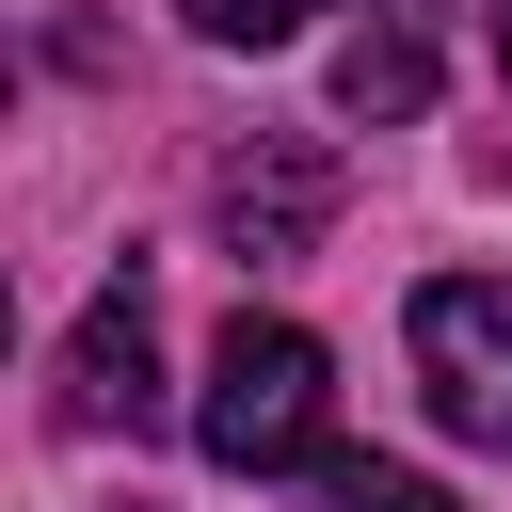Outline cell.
<instances>
[{"label":"cell","mask_w":512,"mask_h":512,"mask_svg":"<svg viewBox=\"0 0 512 512\" xmlns=\"http://www.w3.org/2000/svg\"><path fill=\"white\" fill-rule=\"evenodd\" d=\"M320 432H336V352L304 336V320H224V352H208V400H192V448L224 464V480H288V464H320Z\"/></svg>","instance_id":"obj_1"},{"label":"cell","mask_w":512,"mask_h":512,"mask_svg":"<svg viewBox=\"0 0 512 512\" xmlns=\"http://www.w3.org/2000/svg\"><path fill=\"white\" fill-rule=\"evenodd\" d=\"M416 384L464 448H512V272H432L416 288Z\"/></svg>","instance_id":"obj_2"},{"label":"cell","mask_w":512,"mask_h":512,"mask_svg":"<svg viewBox=\"0 0 512 512\" xmlns=\"http://www.w3.org/2000/svg\"><path fill=\"white\" fill-rule=\"evenodd\" d=\"M208 224L240 240V256H304L320 224H336V160L288 128V144H240L224 176H208Z\"/></svg>","instance_id":"obj_3"},{"label":"cell","mask_w":512,"mask_h":512,"mask_svg":"<svg viewBox=\"0 0 512 512\" xmlns=\"http://www.w3.org/2000/svg\"><path fill=\"white\" fill-rule=\"evenodd\" d=\"M64 416H80V432H144V416H160V336H144V272H128V288H96V320H80V352H64Z\"/></svg>","instance_id":"obj_4"},{"label":"cell","mask_w":512,"mask_h":512,"mask_svg":"<svg viewBox=\"0 0 512 512\" xmlns=\"http://www.w3.org/2000/svg\"><path fill=\"white\" fill-rule=\"evenodd\" d=\"M432 96V48L400 32V16H368L352 48H336V112H416Z\"/></svg>","instance_id":"obj_5"},{"label":"cell","mask_w":512,"mask_h":512,"mask_svg":"<svg viewBox=\"0 0 512 512\" xmlns=\"http://www.w3.org/2000/svg\"><path fill=\"white\" fill-rule=\"evenodd\" d=\"M320 512H448V480H416V464H384V448H336V464H320Z\"/></svg>","instance_id":"obj_6"},{"label":"cell","mask_w":512,"mask_h":512,"mask_svg":"<svg viewBox=\"0 0 512 512\" xmlns=\"http://www.w3.org/2000/svg\"><path fill=\"white\" fill-rule=\"evenodd\" d=\"M176 16H192L208 48H288V32H304V0H176Z\"/></svg>","instance_id":"obj_7"},{"label":"cell","mask_w":512,"mask_h":512,"mask_svg":"<svg viewBox=\"0 0 512 512\" xmlns=\"http://www.w3.org/2000/svg\"><path fill=\"white\" fill-rule=\"evenodd\" d=\"M496 48H512V16H496Z\"/></svg>","instance_id":"obj_8"}]
</instances>
